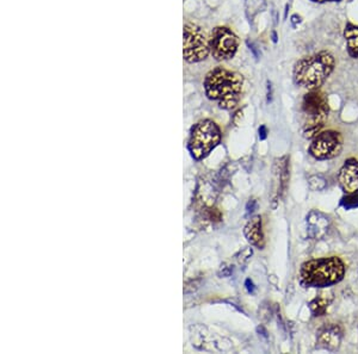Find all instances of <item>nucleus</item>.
Returning a JSON list of instances; mask_svg holds the SVG:
<instances>
[{
    "mask_svg": "<svg viewBox=\"0 0 358 354\" xmlns=\"http://www.w3.org/2000/svg\"><path fill=\"white\" fill-rule=\"evenodd\" d=\"M203 88L205 96L215 102L219 108L234 110L242 98L244 77L225 67H215L205 74Z\"/></svg>",
    "mask_w": 358,
    "mask_h": 354,
    "instance_id": "nucleus-1",
    "label": "nucleus"
},
{
    "mask_svg": "<svg viewBox=\"0 0 358 354\" xmlns=\"http://www.w3.org/2000/svg\"><path fill=\"white\" fill-rule=\"evenodd\" d=\"M337 60L329 50H320L318 53L299 58L293 66V81L296 86L309 91L319 90L334 74Z\"/></svg>",
    "mask_w": 358,
    "mask_h": 354,
    "instance_id": "nucleus-2",
    "label": "nucleus"
},
{
    "mask_svg": "<svg viewBox=\"0 0 358 354\" xmlns=\"http://www.w3.org/2000/svg\"><path fill=\"white\" fill-rule=\"evenodd\" d=\"M345 264L339 257L312 259L302 264L300 283L304 288H329L345 277Z\"/></svg>",
    "mask_w": 358,
    "mask_h": 354,
    "instance_id": "nucleus-3",
    "label": "nucleus"
},
{
    "mask_svg": "<svg viewBox=\"0 0 358 354\" xmlns=\"http://www.w3.org/2000/svg\"><path fill=\"white\" fill-rule=\"evenodd\" d=\"M301 110L306 118L302 129L304 136L312 140L320 133L329 117V98L320 88L309 91L304 96Z\"/></svg>",
    "mask_w": 358,
    "mask_h": 354,
    "instance_id": "nucleus-4",
    "label": "nucleus"
},
{
    "mask_svg": "<svg viewBox=\"0 0 358 354\" xmlns=\"http://www.w3.org/2000/svg\"><path fill=\"white\" fill-rule=\"evenodd\" d=\"M221 141V130L215 122L210 120L200 121L192 128L187 148L196 160L208 156Z\"/></svg>",
    "mask_w": 358,
    "mask_h": 354,
    "instance_id": "nucleus-5",
    "label": "nucleus"
},
{
    "mask_svg": "<svg viewBox=\"0 0 358 354\" xmlns=\"http://www.w3.org/2000/svg\"><path fill=\"white\" fill-rule=\"evenodd\" d=\"M209 38L203 30L194 23L184 24L183 55L189 63H201L208 58Z\"/></svg>",
    "mask_w": 358,
    "mask_h": 354,
    "instance_id": "nucleus-6",
    "label": "nucleus"
},
{
    "mask_svg": "<svg viewBox=\"0 0 358 354\" xmlns=\"http://www.w3.org/2000/svg\"><path fill=\"white\" fill-rule=\"evenodd\" d=\"M209 51L217 61H227L235 56L239 49V38L227 26H217L209 35Z\"/></svg>",
    "mask_w": 358,
    "mask_h": 354,
    "instance_id": "nucleus-7",
    "label": "nucleus"
},
{
    "mask_svg": "<svg viewBox=\"0 0 358 354\" xmlns=\"http://www.w3.org/2000/svg\"><path fill=\"white\" fill-rule=\"evenodd\" d=\"M342 134L337 130L320 131L316 138H312L309 146V154L317 160H329L337 158L343 150Z\"/></svg>",
    "mask_w": 358,
    "mask_h": 354,
    "instance_id": "nucleus-8",
    "label": "nucleus"
},
{
    "mask_svg": "<svg viewBox=\"0 0 358 354\" xmlns=\"http://www.w3.org/2000/svg\"><path fill=\"white\" fill-rule=\"evenodd\" d=\"M331 227V220L326 214L320 210L313 209L306 217V230L307 235L312 240H321L325 238Z\"/></svg>",
    "mask_w": 358,
    "mask_h": 354,
    "instance_id": "nucleus-9",
    "label": "nucleus"
},
{
    "mask_svg": "<svg viewBox=\"0 0 358 354\" xmlns=\"http://www.w3.org/2000/svg\"><path fill=\"white\" fill-rule=\"evenodd\" d=\"M343 340V330L341 325L329 323L322 325L317 333V346L321 350L336 352L339 350Z\"/></svg>",
    "mask_w": 358,
    "mask_h": 354,
    "instance_id": "nucleus-10",
    "label": "nucleus"
},
{
    "mask_svg": "<svg viewBox=\"0 0 358 354\" xmlns=\"http://www.w3.org/2000/svg\"><path fill=\"white\" fill-rule=\"evenodd\" d=\"M338 183L345 195L358 191V160L350 158L346 160L338 173Z\"/></svg>",
    "mask_w": 358,
    "mask_h": 354,
    "instance_id": "nucleus-11",
    "label": "nucleus"
},
{
    "mask_svg": "<svg viewBox=\"0 0 358 354\" xmlns=\"http://www.w3.org/2000/svg\"><path fill=\"white\" fill-rule=\"evenodd\" d=\"M247 241L250 242L251 245L258 247L259 250H262L265 241H264V234H263L262 228V217L254 216L251 218L250 221L247 222L244 230Z\"/></svg>",
    "mask_w": 358,
    "mask_h": 354,
    "instance_id": "nucleus-12",
    "label": "nucleus"
},
{
    "mask_svg": "<svg viewBox=\"0 0 358 354\" xmlns=\"http://www.w3.org/2000/svg\"><path fill=\"white\" fill-rule=\"evenodd\" d=\"M343 36L345 40L346 53L351 58H358V24L352 22H346Z\"/></svg>",
    "mask_w": 358,
    "mask_h": 354,
    "instance_id": "nucleus-13",
    "label": "nucleus"
},
{
    "mask_svg": "<svg viewBox=\"0 0 358 354\" xmlns=\"http://www.w3.org/2000/svg\"><path fill=\"white\" fill-rule=\"evenodd\" d=\"M309 310L314 317H321L326 315L327 309L329 307V300H326L324 297H317L314 300L309 302Z\"/></svg>",
    "mask_w": 358,
    "mask_h": 354,
    "instance_id": "nucleus-14",
    "label": "nucleus"
},
{
    "mask_svg": "<svg viewBox=\"0 0 358 354\" xmlns=\"http://www.w3.org/2000/svg\"><path fill=\"white\" fill-rule=\"evenodd\" d=\"M309 185L313 191H324L327 188V182L322 175H312L309 178Z\"/></svg>",
    "mask_w": 358,
    "mask_h": 354,
    "instance_id": "nucleus-15",
    "label": "nucleus"
},
{
    "mask_svg": "<svg viewBox=\"0 0 358 354\" xmlns=\"http://www.w3.org/2000/svg\"><path fill=\"white\" fill-rule=\"evenodd\" d=\"M341 207L345 210H352V209L358 208V191L354 193H349L345 197H343L341 200Z\"/></svg>",
    "mask_w": 358,
    "mask_h": 354,
    "instance_id": "nucleus-16",
    "label": "nucleus"
},
{
    "mask_svg": "<svg viewBox=\"0 0 358 354\" xmlns=\"http://www.w3.org/2000/svg\"><path fill=\"white\" fill-rule=\"evenodd\" d=\"M232 272H233V268H232V267L227 266V264H224V265H221L219 275H220L221 277H228V275H232Z\"/></svg>",
    "mask_w": 358,
    "mask_h": 354,
    "instance_id": "nucleus-17",
    "label": "nucleus"
},
{
    "mask_svg": "<svg viewBox=\"0 0 358 354\" xmlns=\"http://www.w3.org/2000/svg\"><path fill=\"white\" fill-rule=\"evenodd\" d=\"M256 209H257V200H250L247 205H246V214L250 215V214L254 213Z\"/></svg>",
    "mask_w": 358,
    "mask_h": 354,
    "instance_id": "nucleus-18",
    "label": "nucleus"
},
{
    "mask_svg": "<svg viewBox=\"0 0 358 354\" xmlns=\"http://www.w3.org/2000/svg\"><path fill=\"white\" fill-rule=\"evenodd\" d=\"M259 133V138L264 141V140H267V125H260V128L258 130Z\"/></svg>",
    "mask_w": 358,
    "mask_h": 354,
    "instance_id": "nucleus-19",
    "label": "nucleus"
},
{
    "mask_svg": "<svg viewBox=\"0 0 358 354\" xmlns=\"http://www.w3.org/2000/svg\"><path fill=\"white\" fill-rule=\"evenodd\" d=\"M301 22H302V18H301V16H299V15H296V13L290 17V23H292L294 28H296L297 25L300 24Z\"/></svg>",
    "mask_w": 358,
    "mask_h": 354,
    "instance_id": "nucleus-20",
    "label": "nucleus"
},
{
    "mask_svg": "<svg viewBox=\"0 0 358 354\" xmlns=\"http://www.w3.org/2000/svg\"><path fill=\"white\" fill-rule=\"evenodd\" d=\"M245 287L246 290L250 292V293H254V290H256V287H254V282H252L251 280H246Z\"/></svg>",
    "mask_w": 358,
    "mask_h": 354,
    "instance_id": "nucleus-21",
    "label": "nucleus"
},
{
    "mask_svg": "<svg viewBox=\"0 0 358 354\" xmlns=\"http://www.w3.org/2000/svg\"><path fill=\"white\" fill-rule=\"evenodd\" d=\"M311 1L316 4H327V3H341L342 0H311Z\"/></svg>",
    "mask_w": 358,
    "mask_h": 354,
    "instance_id": "nucleus-22",
    "label": "nucleus"
},
{
    "mask_svg": "<svg viewBox=\"0 0 358 354\" xmlns=\"http://www.w3.org/2000/svg\"><path fill=\"white\" fill-rule=\"evenodd\" d=\"M271 38H272V42H274V43H277V42H279V35H277V31H276V30H272V33H271Z\"/></svg>",
    "mask_w": 358,
    "mask_h": 354,
    "instance_id": "nucleus-23",
    "label": "nucleus"
}]
</instances>
